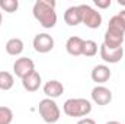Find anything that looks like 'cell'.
Returning a JSON list of instances; mask_svg holds the SVG:
<instances>
[{
	"label": "cell",
	"instance_id": "277c9868",
	"mask_svg": "<svg viewBox=\"0 0 125 124\" xmlns=\"http://www.w3.org/2000/svg\"><path fill=\"white\" fill-rule=\"evenodd\" d=\"M38 111H39V115L42 117V120L47 124L57 123L61 117L60 107L57 105V102L54 99H50V98H44L39 101Z\"/></svg>",
	"mask_w": 125,
	"mask_h": 124
},
{
	"label": "cell",
	"instance_id": "52a82bcc",
	"mask_svg": "<svg viewBox=\"0 0 125 124\" xmlns=\"http://www.w3.org/2000/svg\"><path fill=\"white\" fill-rule=\"evenodd\" d=\"M33 70H35V63L29 57L16 59V62L13 63V73L18 77H21V79H23L25 76H28Z\"/></svg>",
	"mask_w": 125,
	"mask_h": 124
},
{
	"label": "cell",
	"instance_id": "2e32d148",
	"mask_svg": "<svg viewBox=\"0 0 125 124\" xmlns=\"http://www.w3.org/2000/svg\"><path fill=\"white\" fill-rule=\"evenodd\" d=\"M15 85V77L10 72H0V91H10Z\"/></svg>",
	"mask_w": 125,
	"mask_h": 124
},
{
	"label": "cell",
	"instance_id": "603a6c76",
	"mask_svg": "<svg viewBox=\"0 0 125 124\" xmlns=\"http://www.w3.org/2000/svg\"><path fill=\"white\" fill-rule=\"evenodd\" d=\"M106 124H121L119 121H115V120H111V121H108Z\"/></svg>",
	"mask_w": 125,
	"mask_h": 124
},
{
	"label": "cell",
	"instance_id": "7a4b0ae2",
	"mask_svg": "<svg viewBox=\"0 0 125 124\" xmlns=\"http://www.w3.org/2000/svg\"><path fill=\"white\" fill-rule=\"evenodd\" d=\"M125 39V25L122 19L119 18V15H115L109 19L108 24V29L105 32L103 37V45H106L108 48L116 50L121 48Z\"/></svg>",
	"mask_w": 125,
	"mask_h": 124
},
{
	"label": "cell",
	"instance_id": "cb8c5ba5",
	"mask_svg": "<svg viewBox=\"0 0 125 124\" xmlns=\"http://www.w3.org/2000/svg\"><path fill=\"white\" fill-rule=\"evenodd\" d=\"M118 3H119L121 6H125V0H118Z\"/></svg>",
	"mask_w": 125,
	"mask_h": 124
},
{
	"label": "cell",
	"instance_id": "d6986e66",
	"mask_svg": "<svg viewBox=\"0 0 125 124\" xmlns=\"http://www.w3.org/2000/svg\"><path fill=\"white\" fill-rule=\"evenodd\" d=\"M13 121V111L9 107H0V124H10Z\"/></svg>",
	"mask_w": 125,
	"mask_h": 124
},
{
	"label": "cell",
	"instance_id": "5b68a950",
	"mask_svg": "<svg viewBox=\"0 0 125 124\" xmlns=\"http://www.w3.org/2000/svg\"><path fill=\"white\" fill-rule=\"evenodd\" d=\"M79 10L82 15V24H84L90 29H97L102 25V15L89 4H79Z\"/></svg>",
	"mask_w": 125,
	"mask_h": 124
},
{
	"label": "cell",
	"instance_id": "5bb4252c",
	"mask_svg": "<svg viewBox=\"0 0 125 124\" xmlns=\"http://www.w3.org/2000/svg\"><path fill=\"white\" fill-rule=\"evenodd\" d=\"M64 22L68 26H77L79 24H82V15H80L79 6H70L64 12Z\"/></svg>",
	"mask_w": 125,
	"mask_h": 124
},
{
	"label": "cell",
	"instance_id": "30bf717a",
	"mask_svg": "<svg viewBox=\"0 0 125 124\" xmlns=\"http://www.w3.org/2000/svg\"><path fill=\"white\" fill-rule=\"evenodd\" d=\"M111 76H112V72H111V69H109L108 66H105V64H97V66H94L93 70H92V73H90L92 80L96 82L97 85L106 83V82L111 79Z\"/></svg>",
	"mask_w": 125,
	"mask_h": 124
},
{
	"label": "cell",
	"instance_id": "ffe728a7",
	"mask_svg": "<svg viewBox=\"0 0 125 124\" xmlns=\"http://www.w3.org/2000/svg\"><path fill=\"white\" fill-rule=\"evenodd\" d=\"M93 3L97 9H108V7H111V4H112L111 0H94Z\"/></svg>",
	"mask_w": 125,
	"mask_h": 124
},
{
	"label": "cell",
	"instance_id": "9a60e30c",
	"mask_svg": "<svg viewBox=\"0 0 125 124\" xmlns=\"http://www.w3.org/2000/svg\"><path fill=\"white\" fill-rule=\"evenodd\" d=\"M4 48H6V53H7L9 56L16 57V56L22 54L25 45H23V41H22L21 38H10V39L6 42Z\"/></svg>",
	"mask_w": 125,
	"mask_h": 124
},
{
	"label": "cell",
	"instance_id": "4fadbf2b",
	"mask_svg": "<svg viewBox=\"0 0 125 124\" xmlns=\"http://www.w3.org/2000/svg\"><path fill=\"white\" fill-rule=\"evenodd\" d=\"M44 93L47 95V98L50 99H55L58 96H61L64 93V86H62L61 82L52 79V80H48L45 85H44Z\"/></svg>",
	"mask_w": 125,
	"mask_h": 124
},
{
	"label": "cell",
	"instance_id": "8992f818",
	"mask_svg": "<svg viewBox=\"0 0 125 124\" xmlns=\"http://www.w3.org/2000/svg\"><path fill=\"white\" fill-rule=\"evenodd\" d=\"M54 38L50 35V34H36L33 41H32V45H33V50L39 54H47L50 53L52 48H54Z\"/></svg>",
	"mask_w": 125,
	"mask_h": 124
},
{
	"label": "cell",
	"instance_id": "7402d4cb",
	"mask_svg": "<svg viewBox=\"0 0 125 124\" xmlns=\"http://www.w3.org/2000/svg\"><path fill=\"white\" fill-rule=\"evenodd\" d=\"M118 15H119V18L122 19V22H124V25H125V9H124V10H121Z\"/></svg>",
	"mask_w": 125,
	"mask_h": 124
},
{
	"label": "cell",
	"instance_id": "44dd1931",
	"mask_svg": "<svg viewBox=\"0 0 125 124\" xmlns=\"http://www.w3.org/2000/svg\"><path fill=\"white\" fill-rule=\"evenodd\" d=\"M77 124H96L93 118H89V117H86V118H82V120H79Z\"/></svg>",
	"mask_w": 125,
	"mask_h": 124
},
{
	"label": "cell",
	"instance_id": "7c38bea8",
	"mask_svg": "<svg viewBox=\"0 0 125 124\" xmlns=\"http://www.w3.org/2000/svg\"><path fill=\"white\" fill-rule=\"evenodd\" d=\"M22 86L28 92H36L41 86V74L36 70H33L32 73H29L28 76L22 79Z\"/></svg>",
	"mask_w": 125,
	"mask_h": 124
},
{
	"label": "cell",
	"instance_id": "6da1fadb",
	"mask_svg": "<svg viewBox=\"0 0 125 124\" xmlns=\"http://www.w3.org/2000/svg\"><path fill=\"white\" fill-rule=\"evenodd\" d=\"M57 3L54 0H36L32 7L33 18L39 22V25L45 29H51L57 24Z\"/></svg>",
	"mask_w": 125,
	"mask_h": 124
},
{
	"label": "cell",
	"instance_id": "ac0fdd59",
	"mask_svg": "<svg viewBox=\"0 0 125 124\" xmlns=\"http://www.w3.org/2000/svg\"><path fill=\"white\" fill-rule=\"evenodd\" d=\"M0 9L7 13H13L19 9V1L18 0H0Z\"/></svg>",
	"mask_w": 125,
	"mask_h": 124
},
{
	"label": "cell",
	"instance_id": "ba28073f",
	"mask_svg": "<svg viewBox=\"0 0 125 124\" xmlns=\"http://www.w3.org/2000/svg\"><path fill=\"white\" fill-rule=\"evenodd\" d=\"M99 53H100V59L105 63H109V64H116V63L121 62V59L124 57V48H116V50H112V48H108L106 45H100L99 48Z\"/></svg>",
	"mask_w": 125,
	"mask_h": 124
},
{
	"label": "cell",
	"instance_id": "8fae6325",
	"mask_svg": "<svg viewBox=\"0 0 125 124\" xmlns=\"http://www.w3.org/2000/svg\"><path fill=\"white\" fill-rule=\"evenodd\" d=\"M83 45H84V39L80 37H70L65 42V50L70 56L73 57H79L83 56Z\"/></svg>",
	"mask_w": 125,
	"mask_h": 124
},
{
	"label": "cell",
	"instance_id": "d4e9b609",
	"mask_svg": "<svg viewBox=\"0 0 125 124\" xmlns=\"http://www.w3.org/2000/svg\"><path fill=\"white\" fill-rule=\"evenodd\" d=\"M1 22H3V15H1V12H0V26H1Z\"/></svg>",
	"mask_w": 125,
	"mask_h": 124
},
{
	"label": "cell",
	"instance_id": "e0dca14e",
	"mask_svg": "<svg viewBox=\"0 0 125 124\" xmlns=\"http://www.w3.org/2000/svg\"><path fill=\"white\" fill-rule=\"evenodd\" d=\"M97 54V42L93 39H84L83 45V56L86 57H93Z\"/></svg>",
	"mask_w": 125,
	"mask_h": 124
},
{
	"label": "cell",
	"instance_id": "3957f363",
	"mask_svg": "<svg viewBox=\"0 0 125 124\" xmlns=\"http://www.w3.org/2000/svg\"><path fill=\"white\" fill-rule=\"evenodd\" d=\"M62 111L68 117H86L92 112V104L84 98H70L64 102Z\"/></svg>",
	"mask_w": 125,
	"mask_h": 124
},
{
	"label": "cell",
	"instance_id": "9c48e42d",
	"mask_svg": "<svg viewBox=\"0 0 125 124\" xmlns=\"http://www.w3.org/2000/svg\"><path fill=\"white\" fill-rule=\"evenodd\" d=\"M92 99H93L94 104H97L100 107H105V105H108L112 101V92L106 86L97 85V86H94L92 89Z\"/></svg>",
	"mask_w": 125,
	"mask_h": 124
}]
</instances>
